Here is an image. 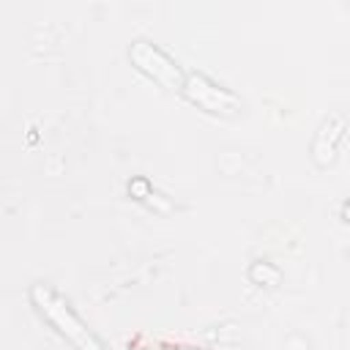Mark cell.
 <instances>
[{
	"label": "cell",
	"instance_id": "cell-4",
	"mask_svg": "<svg viewBox=\"0 0 350 350\" xmlns=\"http://www.w3.org/2000/svg\"><path fill=\"white\" fill-rule=\"evenodd\" d=\"M345 118L342 115H328L323 123H320V129H317V134H314V142H312V153H314V161L317 164H331L334 161V156H336V148H339V142H342V137H345Z\"/></svg>",
	"mask_w": 350,
	"mask_h": 350
},
{
	"label": "cell",
	"instance_id": "cell-1",
	"mask_svg": "<svg viewBox=\"0 0 350 350\" xmlns=\"http://www.w3.org/2000/svg\"><path fill=\"white\" fill-rule=\"evenodd\" d=\"M30 301L33 306L77 347V350H104L101 342L85 328V323L71 312V306L66 304L63 295H57L52 287L46 284H33L30 287Z\"/></svg>",
	"mask_w": 350,
	"mask_h": 350
},
{
	"label": "cell",
	"instance_id": "cell-3",
	"mask_svg": "<svg viewBox=\"0 0 350 350\" xmlns=\"http://www.w3.org/2000/svg\"><path fill=\"white\" fill-rule=\"evenodd\" d=\"M183 96L194 107H200L205 112H213V115H235L241 109V98L232 90L221 88L219 82H213V79H208L205 74H197V71L186 74Z\"/></svg>",
	"mask_w": 350,
	"mask_h": 350
},
{
	"label": "cell",
	"instance_id": "cell-5",
	"mask_svg": "<svg viewBox=\"0 0 350 350\" xmlns=\"http://www.w3.org/2000/svg\"><path fill=\"white\" fill-rule=\"evenodd\" d=\"M342 216H345V219H350V200H347V205H345V211H342Z\"/></svg>",
	"mask_w": 350,
	"mask_h": 350
},
{
	"label": "cell",
	"instance_id": "cell-2",
	"mask_svg": "<svg viewBox=\"0 0 350 350\" xmlns=\"http://www.w3.org/2000/svg\"><path fill=\"white\" fill-rule=\"evenodd\" d=\"M129 57H131V63H134L145 77H150V79L159 82L161 88H167V90H183L186 74L180 71V66H178L167 52H161V49L153 46L150 41H134L131 49H129Z\"/></svg>",
	"mask_w": 350,
	"mask_h": 350
}]
</instances>
